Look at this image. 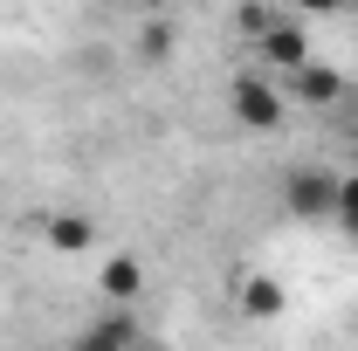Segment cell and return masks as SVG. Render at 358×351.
Returning <instances> with one entry per match:
<instances>
[{"label": "cell", "instance_id": "6da1fadb", "mask_svg": "<svg viewBox=\"0 0 358 351\" xmlns=\"http://www.w3.org/2000/svg\"><path fill=\"white\" fill-rule=\"evenodd\" d=\"M227 117H234L241 131H282L289 96H282V83H275L268 69H241V76L227 83Z\"/></svg>", "mask_w": 358, "mask_h": 351}, {"label": "cell", "instance_id": "7a4b0ae2", "mask_svg": "<svg viewBox=\"0 0 358 351\" xmlns=\"http://www.w3.org/2000/svg\"><path fill=\"white\" fill-rule=\"evenodd\" d=\"M282 207H289L296 220H331V207H338V173L296 166V173L282 179Z\"/></svg>", "mask_w": 358, "mask_h": 351}, {"label": "cell", "instance_id": "3957f363", "mask_svg": "<svg viewBox=\"0 0 358 351\" xmlns=\"http://www.w3.org/2000/svg\"><path fill=\"white\" fill-rule=\"evenodd\" d=\"M138 345H145V338H138V310H117V303H103L83 331L69 338V351H138Z\"/></svg>", "mask_w": 358, "mask_h": 351}, {"label": "cell", "instance_id": "277c9868", "mask_svg": "<svg viewBox=\"0 0 358 351\" xmlns=\"http://www.w3.org/2000/svg\"><path fill=\"white\" fill-rule=\"evenodd\" d=\"M255 48H262V62H268V76H275V83H282V76H296V69L310 62V35H303V21H289V14H275V21H268V35H262Z\"/></svg>", "mask_w": 358, "mask_h": 351}, {"label": "cell", "instance_id": "5b68a950", "mask_svg": "<svg viewBox=\"0 0 358 351\" xmlns=\"http://www.w3.org/2000/svg\"><path fill=\"white\" fill-rule=\"evenodd\" d=\"M234 310H241L248 324H275V317L289 310V282L255 268V275H241V282H234Z\"/></svg>", "mask_w": 358, "mask_h": 351}, {"label": "cell", "instance_id": "8992f818", "mask_svg": "<svg viewBox=\"0 0 358 351\" xmlns=\"http://www.w3.org/2000/svg\"><path fill=\"white\" fill-rule=\"evenodd\" d=\"M282 96L303 103V110H331V103L345 96V69H331V62H303L296 76H282Z\"/></svg>", "mask_w": 358, "mask_h": 351}, {"label": "cell", "instance_id": "52a82bcc", "mask_svg": "<svg viewBox=\"0 0 358 351\" xmlns=\"http://www.w3.org/2000/svg\"><path fill=\"white\" fill-rule=\"evenodd\" d=\"M96 289H103V303L138 310V296H145V262H138V255H103V268H96Z\"/></svg>", "mask_w": 358, "mask_h": 351}, {"label": "cell", "instance_id": "ba28073f", "mask_svg": "<svg viewBox=\"0 0 358 351\" xmlns=\"http://www.w3.org/2000/svg\"><path fill=\"white\" fill-rule=\"evenodd\" d=\"M48 248L55 255H90L96 248V220L90 214H55L48 220Z\"/></svg>", "mask_w": 358, "mask_h": 351}, {"label": "cell", "instance_id": "9c48e42d", "mask_svg": "<svg viewBox=\"0 0 358 351\" xmlns=\"http://www.w3.org/2000/svg\"><path fill=\"white\" fill-rule=\"evenodd\" d=\"M331 220L352 234L358 227V173H338V207H331Z\"/></svg>", "mask_w": 358, "mask_h": 351}, {"label": "cell", "instance_id": "30bf717a", "mask_svg": "<svg viewBox=\"0 0 358 351\" xmlns=\"http://www.w3.org/2000/svg\"><path fill=\"white\" fill-rule=\"evenodd\" d=\"M268 21H275V14H268V7H255V0H248V7H234V28H241L248 42H262V35H268Z\"/></svg>", "mask_w": 358, "mask_h": 351}, {"label": "cell", "instance_id": "8fae6325", "mask_svg": "<svg viewBox=\"0 0 358 351\" xmlns=\"http://www.w3.org/2000/svg\"><path fill=\"white\" fill-rule=\"evenodd\" d=\"M352 0H296V14H310V21H324V14H345Z\"/></svg>", "mask_w": 358, "mask_h": 351}, {"label": "cell", "instance_id": "7c38bea8", "mask_svg": "<svg viewBox=\"0 0 358 351\" xmlns=\"http://www.w3.org/2000/svg\"><path fill=\"white\" fill-rule=\"evenodd\" d=\"M352 241H358V227H352Z\"/></svg>", "mask_w": 358, "mask_h": 351}]
</instances>
